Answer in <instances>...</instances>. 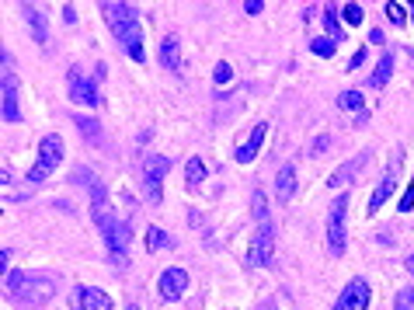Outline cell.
<instances>
[{"mask_svg":"<svg viewBox=\"0 0 414 310\" xmlns=\"http://www.w3.org/2000/svg\"><path fill=\"white\" fill-rule=\"evenodd\" d=\"M171 171V161L161 157V154H154V157H146V164H143V185H146V199L150 202H161L164 199V175Z\"/></svg>","mask_w":414,"mask_h":310,"instance_id":"8992f818","label":"cell"},{"mask_svg":"<svg viewBox=\"0 0 414 310\" xmlns=\"http://www.w3.org/2000/svg\"><path fill=\"white\" fill-rule=\"evenodd\" d=\"M275 195H279V202H289L292 195H296V168L292 164L279 168V175H275Z\"/></svg>","mask_w":414,"mask_h":310,"instance_id":"5bb4252c","label":"cell"},{"mask_svg":"<svg viewBox=\"0 0 414 310\" xmlns=\"http://www.w3.org/2000/svg\"><path fill=\"white\" fill-rule=\"evenodd\" d=\"M101 14H105L112 35L122 42L125 52H129L136 63H143V59H146V49H143V25H139L136 7H132V4H119V0H108V4H101Z\"/></svg>","mask_w":414,"mask_h":310,"instance_id":"6da1fadb","label":"cell"},{"mask_svg":"<svg viewBox=\"0 0 414 310\" xmlns=\"http://www.w3.org/2000/svg\"><path fill=\"white\" fill-rule=\"evenodd\" d=\"M212 81H216V84H230V81H234V70H230V63H226V59H219V63H216Z\"/></svg>","mask_w":414,"mask_h":310,"instance_id":"4316f807","label":"cell"},{"mask_svg":"<svg viewBox=\"0 0 414 310\" xmlns=\"http://www.w3.org/2000/svg\"><path fill=\"white\" fill-rule=\"evenodd\" d=\"M414 209V185L404 188V195H401V213H411Z\"/></svg>","mask_w":414,"mask_h":310,"instance_id":"f546056e","label":"cell"},{"mask_svg":"<svg viewBox=\"0 0 414 310\" xmlns=\"http://www.w3.org/2000/svg\"><path fill=\"white\" fill-rule=\"evenodd\" d=\"M91 217L98 223L105 244L112 255H125V244H129V230H125L122 217H115L108 195H105V185H91Z\"/></svg>","mask_w":414,"mask_h":310,"instance_id":"7a4b0ae2","label":"cell"},{"mask_svg":"<svg viewBox=\"0 0 414 310\" xmlns=\"http://www.w3.org/2000/svg\"><path fill=\"white\" fill-rule=\"evenodd\" d=\"M185 181H188L192 188L206 181V161H202V157H188V164H185Z\"/></svg>","mask_w":414,"mask_h":310,"instance_id":"e0dca14e","label":"cell"},{"mask_svg":"<svg viewBox=\"0 0 414 310\" xmlns=\"http://www.w3.org/2000/svg\"><path fill=\"white\" fill-rule=\"evenodd\" d=\"M74 122H77V126H81V130H84L87 136H94V133H98V122H91V119H84V115H77Z\"/></svg>","mask_w":414,"mask_h":310,"instance_id":"4dcf8cb0","label":"cell"},{"mask_svg":"<svg viewBox=\"0 0 414 310\" xmlns=\"http://www.w3.org/2000/svg\"><path fill=\"white\" fill-rule=\"evenodd\" d=\"M157 289H161L164 304L181 300V293L188 289V272H185V268H164V272H161V282H157Z\"/></svg>","mask_w":414,"mask_h":310,"instance_id":"ba28073f","label":"cell"},{"mask_svg":"<svg viewBox=\"0 0 414 310\" xmlns=\"http://www.w3.org/2000/svg\"><path fill=\"white\" fill-rule=\"evenodd\" d=\"M25 14H28V25H32V35H35L39 42H45V18H42V14H35V7H25Z\"/></svg>","mask_w":414,"mask_h":310,"instance_id":"603a6c76","label":"cell"},{"mask_svg":"<svg viewBox=\"0 0 414 310\" xmlns=\"http://www.w3.org/2000/svg\"><path fill=\"white\" fill-rule=\"evenodd\" d=\"M63 21H67V25H74V21H77V11H74V4H63Z\"/></svg>","mask_w":414,"mask_h":310,"instance_id":"1f68e13d","label":"cell"},{"mask_svg":"<svg viewBox=\"0 0 414 310\" xmlns=\"http://www.w3.org/2000/svg\"><path fill=\"white\" fill-rule=\"evenodd\" d=\"M386 18H390L393 25H404V21H408V4H397V0H390V4H386Z\"/></svg>","mask_w":414,"mask_h":310,"instance_id":"cb8c5ba5","label":"cell"},{"mask_svg":"<svg viewBox=\"0 0 414 310\" xmlns=\"http://www.w3.org/2000/svg\"><path fill=\"white\" fill-rule=\"evenodd\" d=\"M272 248H275V234H272V223H258V234H254V248H251V265H268L272 262Z\"/></svg>","mask_w":414,"mask_h":310,"instance_id":"9c48e42d","label":"cell"},{"mask_svg":"<svg viewBox=\"0 0 414 310\" xmlns=\"http://www.w3.org/2000/svg\"><path fill=\"white\" fill-rule=\"evenodd\" d=\"M345 213H348V195H334L328 209V251L334 258L345 255Z\"/></svg>","mask_w":414,"mask_h":310,"instance_id":"5b68a950","label":"cell"},{"mask_svg":"<svg viewBox=\"0 0 414 310\" xmlns=\"http://www.w3.org/2000/svg\"><path fill=\"white\" fill-rule=\"evenodd\" d=\"M397 310H414V289H401L397 293Z\"/></svg>","mask_w":414,"mask_h":310,"instance_id":"f1b7e54d","label":"cell"},{"mask_svg":"<svg viewBox=\"0 0 414 310\" xmlns=\"http://www.w3.org/2000/svg\"><path fill=\"white\" fill-rule=\"evenodd\" d=\"M369 300H373L369 282H366V279H352V282L345 286V293L338 297L334 310H369Z\"/></svg>","mask_w":414,"mask_h":310,"instance_id":"52a82bcc","label":"cell"},{"mask_svg":"<svg viewBox=\"0 0 414 310\" xmlns=\"http://www.w3.org/2000/svg\"><path fill=\"white\" fill-rule=\"evenodd\" d=\"M59 164H63V139H59L56 133L42 136L39 139V161H35V168L28 171V181L39 185V181H45Z\"/></svg>","mask_w":414,"mask_h":310,"instance_id":"277c9868","label":"cell"},{"mask_svg":"<svg viewBox=\"0 0 414 310\" xmlns=\"http://www.w3.org/2000/svg\"><path fill=\"white\" fill-rule=\"evenodd\" d=\"M161 63H164L167 70H178V63H181V45L174 35H167L164 42H161Z\"/></svg>","mask_w":414,"mask_h":310,"instance_id":"2e32d148","label":"cell"},{"mask_svg":"<svg viewBox=\"0 0 414 310\" xmlns=\"http://www.w3.org/2000/svg\"><path fill=\"white\" fill-rule=\"evenodd\" d=\"M324 25H328L331 39H341V21H338V7L334 4H324Z\"/></svg>","mask_w":414,"mask_h":310,"instance_id":"7402d4cb","label":"cell"},{"mask_svg":"<svg viewBox=\"0 0 414 310\" xmlns=\"http://www.w3.org/2000/svg\"><path fill=\"white\" fill-rule=\"evenodd\" d=\"M129 310H139V307H129Z\"/></svg>","mask_w":414,"mask_h":310,"instance_id":"74e56055","label":"cell"},{"mask_svg":"<svg viewBox=\"0 0 414 310\" xmlns=\"http://www.w3.org/2000/svg\"><path fill=\"white\" fill-rule=\"evenodd\" d=\"M4 286L11 297L18 300H49L56 293V286L49 279H39V275H28V272H7L4 275Z\"/></svg>","mask_w":414,"mask_h":310,"instance_id":"3957f363","label":"cell"},{"mask_svg":"<svg viewBox=\"0 0 414 310\" xmlns=\"http://www.w3.org/2000/svg\"><path fill=\"white\" fill-rule=\"evenodd\" d=\"M7 262H11V251L4 248V251H0V272H4V275H7Z\"/></svg>","mask_w":414,"mask_h":310,"instance_id":"836d02e7","label":"cell"},{"mask_svg":"<svg viewBox=\"0 0 414 310\" xmlns=\"http://www.w3.org/2000/svg\"><path fill=\"white\" fill-rule=\"evenodd\" d=\"M74 310H115L105 289H94V286H81L77 297H74Z\"/></svg>","mask_w":414,"mask_h":310,"instance_id":"8fae6325","label":"cell"},{"mask_svg":"<svg viewBox=\"0 0 414 310\" xmlns=\"http://www.w3.org/2000/svg\"><path fill=\"white\" fill-rule=\"evenodd\" d=\"M265 136H268V126H265V122H258V126L251 130L248 143H241V147L234 150V157H237L241 164H251V161L261 154V147H265Z\"/></svg>","mask_w":414,"mask_h":310,"instance_id":"7c38bea8","label":"cell"},{"mask_svg":"<svg viewBox=\"0 0 414 310\" xmlns=\"http://www.w3.org/2000/svg\"><path fill=\"white\" fill-rule=\"evenodd\" d=\"M146 248H150V251H164V248H171V237H167L161 226H150V230H146Z\"/></svg>","mask_w":414,"mask_h":310,"instance_id":"ffe728a7","label":"cell"},{"mask_svg":"<svg viewBox=\"0 0 414 310\" xmlns=\"http://www.w3.org/2000/svg\"><path fill=\"white\" fill-rule=\"evenodd\" d=\"M244 11H248V14H261V0H248Z\"/></svg>","mask_w":414,"mask_h":310,"instance_id":"d6a6232c","label":"cell"},{"mask_svg":"<svg viewBox=\"0 0 414 310\" xmlns=\"http://www.w3.org/2000/svg\"><path fill=\"white\" fill-rule=\"evenodd\" d=\"M310 49H314V56L331 59V56H334V39H314V42H310Z\"/></svg>","mask_w":414,"mask_h":310,"instance_id":"484cf974","label":"cell"},{"mask_svg":"<svg viewBox=\"0 0 414 310\" xmlns=\"http://www.w3.org/2000/svg\"><path fill=\"white\" fill-rule=\"evenodd\" d=\"M362 59H366V52H362V49H359V52H355V56H352V70H355V67H362Z\"/></svg>","mask_w":414,"mask_h":310,"instance_id":"e575fe53","label":"cell"},{"mask_svg":"<svg viewBox=\"0 0 414 310\" xmlns=\"http://www.w3.org/2000/svg\"><path fill=\"white\" fill-rule=\"evenodd\" d=\"M21 108H18V81L11 70H4V122H18Z\"/></svg>","mask_w":414,"mask_h":310,"instance_id":"4fadbf2b","label":"cell"},{"mask_svg":"<svg viewBox=\"0 0 414 310\" xmlns=\"http://www.w3.org/2000/svg\"><path fill=\"white\" fill-rule=\"evenodd\" d=\"M341 14H345V25H352V28L362 25V18H366V14H362V4H345Z\"/></svg>","mask_w":414,"mask_h":310,"instance_id":"d4e9b609","label":"cell"},{"mask_svg":"<svg viewBox=\"0 0 414 310\" xmlns=\"http://www.w3.org/2000/svg\"><path fill=\"white\" fill-rule=\"evenodd\" d=\"M338 105H341L345 112H359V108H362V94H359V91H341V94H338Z\"/></svg>","mask_w":414,"mask_h":310,"instance_id":"44dd1931","label":"cell"},{"mask_svg":"<svg viewBox=\"0 0 414 310\" xmlns=\"http://www.w3.org/2000/svg\"><path fill=\"white\" fill-rule=\"evenodd\" d=\"M408 272H411V275H414V255H411V258H408Z\"/></svg>","mask_w":414,"mask_h":310,"instance_id":"d590c367","label":"cell"},{"mask_svg":"<svg viewBox=\"0 0 414 310\" xmlns=\"http://www.w3.org/2000/svg\"><path fill=\"white\" fill-rule=\"evenodd\" d=\"M390 74H393V56L386 52V56L376 63V70H373V77H369V84H373V88H383V84L390 81Z\"/></svg>","mask_w":414,"mask_h":310,"instance_id":"ac0fdd59","label":"cell"},{"mask_svg":"<svg viewBox=\"0 0 414 310\" xmlns=\"http://www.w3.org/2000/svg\"><path fill=\"white\" fill-rule=\"evenodd\" d=\"M393 188H397V178H393V171H390V175H386V178H383V181H379L376 195H373V199H369V206H366V209H369V217H373L376 209H379V206H383V202H386V199L393 195Z\"/></svg>","mask_w":414,"mask_h":310,"instance_id":"9a60e30c","label":"cell"},{"mask_svg":"<svg viewBox=\"0 0 414 310\" xmlns=\"http://www.w3.org/2000/svg\"><path fill=\"white\" fill-rule=\"evenodd\" d=\"M70 98H74V105H84V108H94L98 105V88H94L91 77H84L81 70L70 74Z\"/></svg>","mask_w":414,"mask_h":310,"instance_id":"30bf717a","label":"cell"},{"mask_svg":"<svg viewBox=\"0 0 414 310\" xmlns=\"http://www.w3.org/2000/svg\"><path fill=\"white\" fill-rule=\"evenodd\" d=\"M408 7H411V11H414V0H411V4H408Z\"/></svg>","mask_w":414,"mask_h":310,"instance_id":"8d00e7d4","label":"cell"},{"mask_svg":"<svg viewBox=\"0 0 414 310\" xmlns=\"http://www.w3.org/2000/svg\"><path fill=\"white\" fill-rule=\"evenodd\" d=\"M362 161H366V157H355V161H352V164H348V168H341V171H334V175H331V181H328V185H331V188H338V185H341V181H345V185H348V181H352V178H355V171H359V168H362Z\"/></svg>","mask_w":414,"mask_h":310,"instance_id":"d6986e66","label":"cell"},{"mask_svg":"<svg viewBox=\"0 0 414 310\" xmlns=\"http://www.w3.org/2000/svg\"><path fill=\"white\" fill-rule=\"evenodd\" d=\"M254 217H258V223L268 220V206H265V195L261 192H254Z\"/></svg>","mask_w":414,"mask_h":310,"instance_id":"83f0119b","label":"cell"}]
</instances>
